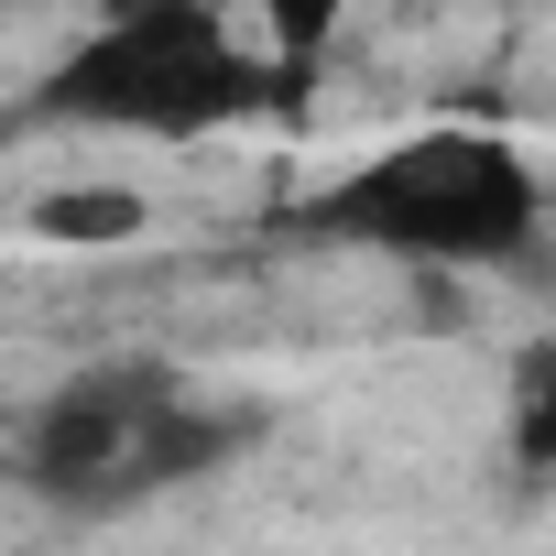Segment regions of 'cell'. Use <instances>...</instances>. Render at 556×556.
I'll list each match as a JSON object with an SVG mask.
<instances>
[{"instance_id": "6da1fadb", "label": "cell", "mask_w": 556, "mask_h": 556, "mask_svg": "<svg viewBox=\"0 0 556 556\" xmlns=\"http://www.w3.org/2000/svg\"><path fill=\"white\" fill-rule=\"evenodd\" d=\"M306 77L251 55L218 0H110V12L23 88L12 121L34 131H110V142H218L285 110Z\"/></svg>"}, {"instance_id": "7a4b0ae2", "label": "cell", "mask_w": 556, "mask_h": 556, "mask_svg": "<svg viewBox=\"0 0 556 556\" xmlns=\"http://www.w3.org/2000/svg\"><path fill=\"white\" fill-rule=\"evenodd\" d=\"M295 229L328 251L404 262V273H513L545 240V175L523 142L437 121V131H404V142L339 164L295 207Z\"/></svg>"}, {"instance_id": "3957f363", "label": "cell", "mask_w": 556, "mask_h": 556, "mask_svg": "<svg viewBox=\"0 0 556 556\" xmlns=\"http://www.w3.org/2000/svg\"><path fill=\"white\" fill-rule=\"evenodd\" d=\"M251 437H262V404L207 393L175 361H88L23 415L12 458L66 513H131V502H164V491L207 480Z\"/></svg>"}, {"instance_id": "277c9868", "label": "cell", "mask_w": 556, "mask_h": 556, "mask_svg": "<svg viewBox=\"0 0 556 556\" xmlns=\"http://www.w3.org/2000/svg\"><path fill=\"white\" fill-rule=\"evenodd\" d=\"M502 458L523 480H556V328H534L513 350V382H502Z\"/></svg>"}, {"instance_id": "5b68a950", "label": "cell", "mask_w": 556, "mask_h": 556, "mask_svg": "<svg viewBox=\"0 0 556 556\" xmlns=\"http://www.w3.org/2000/svg\"><path fill=\"white\" fill-rule=\"evenodd\" d=\"M240 12L262 23V55H285L295 77H317V66H328V45L350 34L361 0H240Z\"/></svg>"}, {"instance_id": "8992f818", "label": "cell", "mask_w": 556, "mask_h": 556, "mask_svg": "<svg viewBox=\"0 0 556 556\" xmlns=\"http://www.w3.org/2000/svg\"><path fill=\"white\" fill-rule=\"evenodd\" d=\"M34 229H55V240H77V229H142V197H45Z\"/></svg>"}]
</instances>
